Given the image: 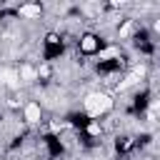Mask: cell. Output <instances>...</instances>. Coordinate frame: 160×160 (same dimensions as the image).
Masks as SVG:
<instances>
[{
    "mask_svg": "<svg viewBox=\"0 0 160 160\" xmlns=\"http://www.w3.org/2000/svg\"><path fill=\"white\" fill-rule=\"evenodd\" d=\"M112 108H115V98L105 88H95L82 95V115L88 120H100V118L110 115Z\"/></svg>",
    "mask_w": 160,
    "mask_h": 160,
    "instance_id": "1",
    "label": "cell"
},
{
    "mask_svg": "<svg viewBox=\"0 0 160 160\" xmlns=\"http://www.w3.org/2000/svg\"><path fill=\"white\" fill-rule=\"evenodd\" d=\"M78 50H80V55H98V52L102 50V40H100V35L92 32V30L80 32V38H78Z\"/></svg>",
    "mask_w": 160,
    "mask_h": 160,
    "instance_id": "2",
    "label": "cell"
},
{
    "mask_svg": "<svg viewBox=\"0 0 160 160\" xmlns=\"http://www.w3.org/2000/svg\"><path fill=\"white\" fill-rule=\"evenodd\" d=\"M20 118H22V122L30 125V128L40 125V122H42V102H40V100H25L22 108H20Z\"/></svg>",
    "mask_w": 160,
    "mask_h": 160,
    "instance_id": "3",
    "label": "cell"
},
{
    "mask_svg": "<svg viewBox=\"0 0 160 160\" xmlns=\"http://www.w3.org/2000/svg\"><path fill=\"white\" fill-rule=\"evenodd\" d=\"M18 18H22V20H40L42 18V5H20L18 8Z\"/></svg>",
    "mask_w": 160,
    "mask_h": 160,
    "instance_id": "4",
    "label": "cell"
}]
</instances>
